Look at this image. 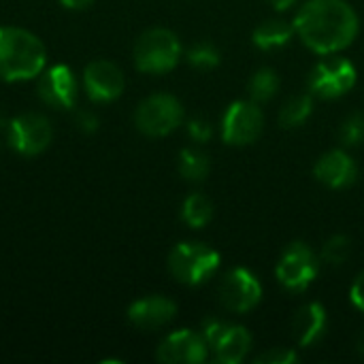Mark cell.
Segmentation results:
<instances>
[{"label": "cell", "mask_w": 364, "mask_h": 364, "mask_svg": "<svg viewBox=\"0 0 364 364\" xmlns=\"http://www.w3.org/2000/svg\"><path fill=\"white\" fill-rule=\"evenodd\" d=\"M38 94L45 105L53 109H73L79 96L77 77L66 64H55L43 70L38 81Z\"/></svg>", "instance_id": "cell-13"}, {"label": "cell", "mask_w": 364, "mask_h": 364, "mask_svg": "<svg viewBox=\"0 0 364 364\" xmlns=\"http://www.w3.org/2000/svg\"><path fill=\"white\" fill-rule=\"evenodd\" d=\"M183 122V107L171 94L147 96L134 113L136 128L147 136H166Z\"/></svg>", "instance_id": "cell-5"}, {"label": "cell", "mask_w": 364, "mask_h": 364, "mask_svg": "<svg viewBox=\"0 0 364 364\" xmlns=\"http://www.w3.org/2000/svg\"><path fill=\"white\" fill-rule=\"evenodd\" d=\"M188 134H190V139H194L196 143H207V141L213 136V128H211V124H209L207 119L196 117V119H192V122L188 124Z\"/></svg>", "instance_id": "cell-28"}, {"label": "cell", "mask_w": 364, "mask_h": 364, "mask_svg": "<svg viewBox=\"0 0 364 364\" xmlns=\"http://www.w3.org/2000/svg\"><path fill=\"white\" fill-rule=\"evenodd\" d=\"M209 356V346L200 333L181 328L171 333L158 348L156 358L164 364H200Z\"/></svg>", "instance_id": "cell-11"}, {"label": "cell", "mask_w": 364, "mask_h": 364, "mask_svg": "<svg viewBox=\"0 0 364 364\" xmlns=\"http://www.w3.org/2000/svg\"><path fill=\"white\" fill-rule=\"evenodd\" d=\"M47 49L43 41L15 26L0 28V79L9 83L30 81L45 70Z\"/></svg>", "instance_id": "cell-2"}, {"label": "cell", "mask_w": 364, "mask_h": 364, "mask_svg": "<svg viewBox=\"0 0 364 364\" xmlns=\"http://www.w3.org/2000/svg\"><path fill=\"white\" fill-rule=\"evenodd\" d=\"M311 113H314V94H296L284 102L279 111V122L284 128H299L311 117Z\"/></svg>", "instance_id": "cell-19"}, {"label": "cell", "mask_w": 364, "mask_h": 364, "mask_svg": "<svg viewBox=\"0 0 364 364\" xmlns=\"http://www.w3.org/2000/svg\"><path fill=\"white\" fill-rule=\"evenodd\" d=\"M314 175L320 183L331 190H343L352 186L358 177V166L354 158L343 149L326 151L314 166Z\"/></svg>", "instance_id": "cell-14"}, {"label": "cell", "mask_w": 364, "mask_h": 364, "mask_svg": "<svg viewBox=\"0 0 364 364\" xmlns=\"http://www.w3.org/2000/svg\"><path fill=\"white\" fill-rule=\"evenodd\" d=\"M326 324H328V316L320 303H309V305L301 307L294 316V322H292L296 343L301 348L316 346L324 337Z\"/></svg>", "instance_id": "cell-16"}, {"label": "cell", "mask_w": 364, "mask_h": 364, "mask_svg": "<svg viewBox=\"0 0 364 364\" xmlns=\"http://www.w3.org/2000/svg\"><path fill=\"white\" fill-rule=\"evenodd\" d=\"M218 294H220V303L228 311L247 314L256 309L258 303L262 301V286L252 271L237 267L222 277Z\"/></svg>", "instance_id": "cell-9"}, {"label": "cell", "mask_w": 364, "mask_h": 364, "mask_svg": "<svg viewBox=\"0 0 364 364\" xmlns=\"http://www.w3.org/2000/svg\"><path fill=\"white\" fill-rule=\"evenodd\" d=\"M83 85L94 102H111L124 92V73L109 60H94L85 66Z\"/></svg>", "instance_id": "cell-12"}, {"label": "cell", "mask_w": 364, "mask_h": 364, "mask_svg": "<svg viewBox=\"0 0 364 364\" xmlns=\"http://www.w3.org/2000/svg\"><path fill=\"white\" fill-rule=\"evenodd\" d=\"M211 171V160L203 149L186 147L179 154V173L186 181H205Z\"/></svg>", "instance_id": "cell-20"}, {"label": "cell", "mask_w": 364, "mask_h": 364, "mask_svg": "<svg viewBox=\"0 0 364 364\" xmlns=\"http://www.w3.org/2000/svg\"><path fill=\"white\" fill-rule=\"evenodd\" d=\"M339 139L348 147H356L364 143V113H352L343 119L339 128Z\"/></svg>", "instance_id": "cell-25"}, {"label": "cell", "mask_w": 364, "mask_h": 364, "mask_svg": "<svg viewBox=\"0 0 364 364\" xmlns=\"http://www.w3.org/2000/svg\"><path fill=\"white\" fill-rule=\"evenodd\" d=\"M264 128V115L254 100H235L222 117V139L228 145H250Z\"/></svg>", "instance_id": "cell-8"}, {"label": "cell", "mask_w": 364, "mask_h": 364, "mask_svg": "<svg viewBox=\"0 0 364 364\" xmlns=\"http://www.w3.org/2000/svg\"><path fill=\"white\" fill-rule=\"evenodd\" d=\"M213 218V203L200 194L194 192L190 194L183 205H181V220L190 226V228H205Z\"/></svg>", "instance_id": "cell-21"}, {"label": "cell", "mask_w": 364, "mask_h": 364, "mask_svg": "<svg viewBox=\"0 0 364 364\" xmlns=\"http://www.w3.org/2000/svg\"><path fill=\"white\" fill-rule=\"evenodd\" d=\"M79 124H81V128H85V130H94V128L98 126L96 117H94V115H90V113L81 115V117H79Z\"/></svg>", "instance_id": "cell-31"}, {"label": "cell", "mask_w": 364, "mask_h": 364, "mask_svg": "<svg viewBox=\"0 0 364 364\" xmlns=\"http://www.w3.org/2000/svg\"><path fill=\"white\" fill-rule=\"evenodd\" d=\"M279 77L273 68H260L250 79V96L254 102H267L277 94Z\"/></svg>", "instance_id": "cell-22"}, {"label": "cell", "mask_w": 364, "mask_h": 364, "mask_svg": "<svg viewBox=\"0 0 364 364\" xmlns=\"http://www.w3.org/2000/svg\"><path fill=\"white\" fill-rule=\"evenodd\" d=\"M358 28V15L346 0H307L294 17L296 34L320 55H333L350 47Z\"/></svg>", "instance_id": "cell-1"}, {"label": "cell", "mask_w": 364, "mask_h": 364, "mask_svg": "<svg viewBox=\"0 0 364 364\" xmlns=\"http://www.w3.org/2000/svg\"><path fill=\"white\" fill-rule=\"evenodd\" d=\"M356 79H358L356 66L348 58H339L333 53L331 58L318 62L316 68L311 70L309 92L324 100H337L348 92H352Z\"/></svg>", "instance_id": "cell-7"}, {"label": "cell", "mask_w": 364, "mask_h": 364, "mask_svg": "<svg viewBox=\"0 0 364 364\" xmlns=\"http://www.w3.org/2000/svg\"><path fill=\"white\" fill-rule=\"evenodd\" d=\"M53 130L45 115L23 113L9 124V143L21 156H38L51 143Z\"/></svg>", "instance_id": "cell-10"}, {"label": "cell", "mask_w": 364, "mask_h": 364, "mask_svg": "<svg viewBox=\"0 0 364 364\" xmlns=\"http://www.w3.org/2000/svg\"><path fill=\"white\" fill-rule=\"evenodd\" d=\"M294 26H290L288 21H282V19H267L262 21L254 34H252V41L258 49L262 51H273V49H282L286 47L292 36H294Z\"/></svg>", "instance_id": "cell-18"}, {"label": "cell", "mask_w": 364, "mask_h": 364, "mask_svg": "<svg viewBox=\"0 0 364 364\" xmlns=\"http://www.w3.org/2000/svg\"><path fill=\"white\" fill-rule=\"evenodd\" d=\"M350 252H352V241L346 235H335L324 243L320 258H322V262H326L331 267H341L350 258Z\"/></svg>", "instance_id": "cell-24"}, {"label": "cell", "mask_w": 364, "mask_h": 364, "mask_svg": "<svg viewBox=\"0 0 364 364\" xmlns=\"http://www.w3.org/2000/svg\"><path fill=\"white\" fill-rule=\"evenodd\" d=\"M220 262L222 258L213 247L194 241H183L175 245L168 254L171 275L186 286H203L215 275Z\"/></svg>", "instance_id": "cell-3"}, {"label": "cell", "mask_w": 364, "mask_h": 364, "mask_svg": "<svg viewBox=\"0 0 364 364\" xmlns=\"http://www.w3.org/2000/svg\"><path fill=\"white\" fill-rule=\"evenodd\" d=\"M228 328V324L224 322V320H218V318H209V320H205V324H203V337H205V341H207V346H209V350L215 346V341L222 337V333Z\"/></svg>", "instance_id": "cell-27"}, {"label": "cell", "mask_w": 364, "mask_h": 364, "mask_svg": "<svg viewBox=\"0 0 364 364\" xmlns=\"http://www.w3.org/2000/svg\"><path fill=\"white\" fill-rule=\"evenodd\" d=\"M92 2L94 0H60V4L70 9V11H83V9L92 6Z\"/></svg>", "instance_id": "cell-30"}, {"label": "cell", "mask_w": 364, "mask_h": 364, "mask_svg": "<svg viewBox=\"0 0 364 364\" xmlns=\"http://www.w3.org/2000/svg\"><path fill=\"white\" fill-rule=\"evenodd\" d=\"M186 58H188V64L194 66V68H200V70H211L220 64L222 55H220V49L209 43V41H198L194 43L188 51H186Z\"/></svg>", "instance_id": "cell-23"}, {"label": "cell", "mask_w": 364, "mask_h": 364, "mask_svg": "<svg viewBox=\"0 0 364 364\" xmlns=\"http://www.w3.org/2000/svg\"><path fill=\"white\" fill-rule=\"evenodd\" d=\"M250 348H252V335L247 333V328L228 324V328L222 333V337L215 341L211 350L215 352L218 363L239 364L247 356Z\"/></svg>", "instance_id": "cell-17"}, {"label": "cell", "mask_w": 364, "mask_h": 364, "mask_svg": "<svg viewBox=\"0 0 364 364\" xmlns=\"http://www.w3.org/2000/svg\"><path fill=\"white\" fill-rule=\"evenodd\" d=\"M350 299L354 303L356 309H360L364 314V271L354 279L352 284V290H350Z\"/></svg>", "instance_id": "cell-29"}, {"label": "cell", "mask_w": 364, "mask_h": 364, "mask_svg": "<svg viewBox=\"0 0 364 364\" xmlns=\"http://www.w3.org/2000/svg\"><path fill=\"white\" fill-rule=\"evenodd\" d=\"M356 348H358V354H360V356H364V333L360 335V339H358Z\"/></svg>", "instance_id": "cell-33"}, {"label": "cell", "mask_w": 364, "mask_h": 364, "mask_svg": "<svg viewBox=\"0 0 364 364\" xmlns=\"http://www.w3.org/2000/svg\"><path fill=\"white\" fill-rule=\"evenodd\" d=\"M177 316V305L166 296H145L128 307V320L141 331L166 326Z\"/></svg>", "instance_id": "cell-15"}, {"label": "cell", "mask_w": 364, "mask_h": 364, "mask_svg": "<svg viewBox=\"0 0 364 364\" xmlns=\"http://www.w3.org/2000/svg\"><path fill=\"white\" fill-rule=\"evenodd\" d=\"M299 354L292 348H271L269 352L260 354L256 364H296Z\"/></svg>", "instance_id": "cell-26"}, {"label": "cell", "mask_w": 364, "mask_h": 364, "mask_svg": "<svg viewBox=\"0 0 364 364\" xmlns=\"http://www.w3.org/2000/svg\"><path fill=\"white\" fill-rule=\"evenodd\" d=\"M294 2H296V0H269V4H271L273 9H277V11H288Z\"/></svg>", "instance_id": "cell-32"}, {"label": "cell", "mask_w": 364, "mask_h": 364, "mask_svg": "<svg viewBox=\"0 0 364 364\" xmlns=\"http://www.w3.org/2000/svg\"><path fill=\"white\" fill-rule=\"evenodd\" d=\"M318 271H320V260L316 252L307 243L294 241L282 252L275 275L286 290L305 292L316 282Z\"/></svg>", "instance_id": "cell-6"}, {"label": "cell", "mask_w": 364, "mask_h": 364, "mask_svg": "<svg viewBox=\"0 0 364 364\" xmlns=\"http://www.w3.org/2000/svg\"><path fill=\"white\" fill-rule=\"evenodd\" d=\"M181 58V43L175 32L166 28H151L143 32L134 45V64L141 73L162 75L177 66Z\"/></svg>", "instance_id": "cell-4"}]
</instances>
